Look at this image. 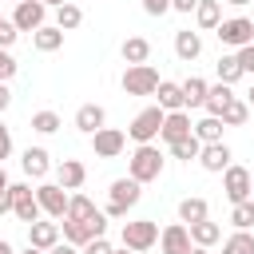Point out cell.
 <instances>
[{"mask_svg":"<svg viewBox=\"0 0 254 254\" xmlns=\"http://www.w3.org/2000/svg\"><path fill=\"white\" fill-rule=\"evenodd\" d=\"M163 167H167V159H163V151L155 143H139L131 151V159H127V175L139 179V183H155L163 175Z\"/></svg>","mask_w":254,"mask_h":254,"instance_id":"6da1fadb","label":"cell"},{"mask_svg":"<svg viewBox=\"0 0 254 254\" xmlns=\"http://www.w3.org/2000/svg\"><path fill=\"white\" fill-rule=\"evenodd\" d=\"M139 198H143V183H139V179H131V175H127V179H115L111 190H107L103 214H107V218H127V210H131Z\"/></svg>","mask_w":254,"mask_h":254,"instance_id":"7a4b0ae2","label":"cell"},{"mask_svg":"<svg viewBox=\"0 0 254 254\" xmlns=\"http://www.w3.org/2000/svg\"><path fill=\"white\" fill-rule=\"evenodd\" d=\"M119 238H123L127 250L143 254V250H151V246L159 242V222H155V218H131V222H123Z\"/></svg>","mask_w":254,"mask_h":254,"instance_id":"3957f363","label":"cell"},{"mask_svg":"<svg viewBox=\"0 0 254 254\" xmlns=\"http://www.w3.org/2000/svg\"><path fill=\"white\" fill-rule=\"evenodd\" d=\"M163 119H167V111L155 103V107H143L135 119H131V127H127V135L135 139V143H155L159 139V131H163Z\"/></svg>","mask_w":254,"mask_h":254,"instance_id":"277c9868","label":"cell"},{"mask_svg":"<svg viewBox=\"0 0 254 254\" xmlns=\"http://www.w3.org/2000/svg\"><path fill=\"white\" fill-rule=\"evenodd\" d=\"M214 36H218V44L222 48H246V44H254V20H246V16H230V20H222L218 28H214Z\"/></svg>","mask_w":254,"mask_h":254,"instance_id":"5b68a950","label":"cell"},{"mask_svg":"<svg viewBox=\"0 0 254 254\" xmlns=\"http://www.w3.org/2000/svg\"><path fill=\"white\" fill-rule=\"evenodd\" d=\"M123 91L127 95H155V87H159V71L151 67V64H127V71H123Z\"/></svg>","mask_w":254,"mask_h":254,"instance_id":"8992f818","label":"cell"},{"mask_svg":"<svg viewBox=\"0 0 254 254\" xmlns=\"http://www.w3.org/2000/svg\"><path fill=\"white\" fill-rule=\"evenodd\" d=\"M91 139V151H95V159H119L123 155V147H127V135L119 131V127H99L95 135H87Z\"/></svg>","mask_w":254,"mask_h":254,"instance_id":"52a82bcc","label":"cell"},{"mask_svg":"<svg viewBox=\"0 0 254 254\" xmlns=\"http://www.w3.org/2000/svg\"><path fill=\"white\" fill-rule=\"evenodd\" d=\"M222 190H226L230 206H234V202H246V198H250V190H254V179H250V171L230 163V167L222 171Z\"/></svg>","mask_w":254,"mask_h":254,"instance_id":"ba28073f","label":"cell"},{"mask_svg":"<svg viewBox=\"0 0 254 254\" xmlns=\"http://www.w3.org/2000/svg\"><path fill=\"white\" fill-rule=\"evenodd\" d=\"M36 198H40V210L60 222V218L67 214V198H71V194H67L60 183H40V187H36Z\"/></svg>","mask_w":254,"mask_h":254,"instance_id":"9c48e42d","label":"cell"},{"mask_svg":"<svg viewBox=\"0 0 254 254\" xmlns=\"http://www.w3.org/2000/svg\"><path fill=\"white\" fill-rule=\"evenodd\" d=\"M12 214L20 218V222H36L44 210H40V198H36V190L28 187V183H12Z\"/></svg>","mask_w":254,"mask_h":254,"instance_id":"30bf717a","label":"cell"},{"mask_svg":"<svg viewBox=\"0 0 254 254\" xmlns=\"http://www.w3.org/2000/svg\"><path fill=\"white\" fill-rule=\"evenodd\" d=\"M159 250L163 254H190L194 242H190V226L187 222H171L159 230Z\"/></svg>","mask_w":254,"mask_h":254,"instance_id":"8fae6325","label":"cell"},{"mask_svg":"<svg viewBox=\"0 0 254 254\" xmlns=\"http://www.w3.org/2000/svg\"><path fill=\"white\" fill-rule=\"evenodd\" d=\"M44 20H48V4L44 0H20L16 12H12V24L20 32H36V28H44Z\"/></svg>","mask_w":254,"mask_h":254,"instance_id":"7c38bea8","label":"cell"},{"mask_svg":"<svg viewBox=\"0 0 254 254\" xmlns=\"http://www.w3.org/2000/svg\"><path fill=\"white\" fill-rule=\"evenodd\" d=\"M198 163H202V171H210V175H222L226 167H230V147L218 139V143H202V151H198Z\"/></svg>","mask_w":254,"mask_h":254,"instance_id":"4fadbf2b","label":"cell"},{"mask_svg":"<svg viewBox=\"0 0 254 254\" xmlns=\"http://www.w3.org/2000/svg\"><path fill=\"white\" fill-rule=\"evenodd\" d=\"M190 131H194V123H190V111H167L159 139H163V143H175V139H187Z\"/></svg>","mask_w":254,"mask_h":254,"instance_id":"5bb4252c","label":"cell"},{"mask_svg":"<svg viewBox=\"0 0 254 254\" xmlns=\"http://www.w3.org/2000/svg\"><path fill=\"white\" fill-rule=\"evenodd\" d=\"M56 183H60L64 190H79V187L87 183V167H83L79 159H64V163L56 167Z\"/></svg>","mask_w":254,"mask_h":254,"instance_id":"9a60e30c","label":"cell"},{"mask_svg":"<svg viewBox=\"0 0 254 254\" xmlns=\"http://www.w3.org/2000/svg\"><path fill=\"white\" fill-rule=\"evenodd\" d=\"M60 234H64V242H71V246H87L91 238H95V230H91V222H83V218H60Z\"/></svg>","mask_w":254,"mask_h":254,"instance_id":"2e32d148","label":"cell"},{"mask_svg":"<svg viewBox=\"0 0 254 254\" xmlns=\"http://www.w3.org/2000/svg\"><path fill=\"white\" fill-rule=\"evenodd\" d=\"M28 242L40 246V250H52V246L60 242V222H56V218H52V222H44V218L28 222Z\"/></svg>","mask_w":254,"mask_h":254,"instance_id":"e0dca14e","label":"cell"},{"mask_svg":"<svg viewBox=\"0 0 254 254\" xmlns=\"http://www.w3.org/2000/svg\"><path fill=\"white\" fill-rule=\"evenodd\" d=\"M20 167H24L28 179H44V175L52 171V155H48L44 147H28V151L20 155Z\"/></svg>","mask_w":254,"mask_h":254,"instance_id":"ac0fdd59","label":"cell"},{"mask_svg":"<svg viewBox=\"0 0 254 254\" xmlns=\"http://www.w3.org/2000/svg\"><path fill=\"white\" fill-rule=\"evenodd\" d=\"M175 56H179L183 64L198 60V56H202V36H198V32H190V28L175 32Z\"/></svg>","mask_w":254,"mask_h":254,"instance_id":"d6986e66","label":"cell"},{"mask_svg":"<svg viewBox=\"0 0 254 254\" xmlns=\"http://www.w3.org/2000/svg\"><path fill=\"white\" fill-rule=\"evenodd\" d=\"M155 95H159V107H163V111H187V95H183V83L159 79Z\"/></svg>","mask_w":254,"mask_h":254,"instance_id":"ffe728a7","label":"cell"},{"mask_svg":"<svg viewBox=\"0 0 254 254\" xmlns=\"http://www.w3.org/2000/svg\"><path fill=\"white\" fill-rule=\"evenodd\" d=\"M75 127H79L83 135H95L99 127H107V111H103L99 103H83V107L75 111Z\"/></svg>","mask_w":254,"mask_h":254,"instance_id":"44dd1931","label":"cell"},{"mask_svg":"<svg viewBox=\"0 0 254 254\" xmlns=\"http://www.w3.org/2000/svg\"><path fill=\"white\" fill-rule=\"evenodd\" d=\"M64 36H67L64 28L44 24V28H36V32H32V48H36V52H60V48H64Z\"/></svg>","mask_w":254,"mask_h":254,"instance_id":"7402d4cb","label":"cell"},{"mask_svg":"<svg viewBox=\"0 0 254 254\" xmlns=\"http://www.w3.org/2000/svg\"><path fill=\"white\" fill-rule=\"evenodd\" d=\"M119 56H123V64H147L151 60V40L147 36H127Z\"/></svg>","mask_w":254,"mask_h":254,"instance_id":"603a6c76","label":"cell"},{"mask_svg":"<svg viewBox=\"0 0 254 254\" xmlns=\"http://www.w3.org/2000/svg\"><path fill=\"white\" fill-rule=\"evenodd\" d=\"M194 20H198V28H202V32H214V28L222 24V0H198Z\"/></svg>","mask_w":254,"mask_h":254,"instance_id":"cb8c5ba5","label":"cell"},{"mask_svg":"<svg viewBox=\"0 0 254 254\" xmlns=\"http://www.w3.org/2000/svg\"><path fill=\"white\" fill-rule=\"evenodd\" d=\"M230 99H234L230 83H210V91H206V103H202V111H206V115H222Z\"/></svg>","mask_w":254,"mask_h":254,"instance_id":"d4e9b609","label":"cell"},{"mask_svg":"<svg viewBox=\"0 0 254 254\" xmlns=\"http://www.w3.org/2000/svg\"><path fill=\"white\" fill-rule=\"evenodd\" d=\"M167 151H171V159H179V163H190V159H198V151H202V139L190 131L187 139H175V143H167Z\"/></svg>","mask_w":254,"mask_h":254,"instance_id":"484cf974","label":"cell"},{"mask_svg":"<svg viewBox=\"0 0 254 254\" xmlns=\"http://www.w3.org/2000/svg\"><path fill=\"white\" fill-rule=\"evenodd\" d=\"M202 218H210V206H206V198H198V194H190V198H183L179 202V222H202Z\"/></svg>","mask_w":254,"mask_h":254,"instance_id":"4316f807","label":"cell"},{"mask_svg":"<svg viewBox=\"0 0 254 254\" xmlns=\"http://www.w3.org/2000/svg\"><path fill=\"white\" fill-rule=\"evenodd\" d=\"M218 238H222V226H218V222H210V218L190 222V242H194V246H214Z\"/></svg>","mask_w":254,"mask_h":254,"instance_id":"83f0119b","label":"cell"},{"mask_svg":"<svg viewBox=\"0 0 254 254\" xmlns=\"http://www.w3.org/2000/svg\"><path fill=\"white\" fill-rule=\"evenodd\" d=\"M79 24H83V8H79V4H71V0H67V4H60V8H56V28L75 32Z\"/></svg>","mask_w":254,"mask_h":254,"instance_id":"f1b7e54d","label":"cell"},{"mask_svg":"<svg viewBox=\"0 0 254 254\" xmlns=\"http://www.w3.org/2000/svg\"><path fill=\"white\" fill-rule=\"evenodd\" d=\"M214 67H218V83H230V87L246 75V71H242V64H238V52H234V56H222Z\"/></svg>","mask_w":254,"mask_h":254,"instance_id":"f546056e","label":"cell"},{"mask_svg":"<svg viewBox=\"0 0 254 254\" xmlns=\"http://www.w3.org/2000/svg\"><path fill=\"white\" fill-rule=\"evenodd\" d=\"M206 91H210V83H206L202 75H190V79L183 83V95H187V107H202V103H206Z\"/></svg>","mask_w":254,"mask_h":254,"instance_id":"4dcf8cb0","label":"cell"},{"mask_svg":"<svg viewBox=\"0 0 254 254\" xmlns=\"http://www.w3.org/2000/svg\"><path fill=\"white\" fill-rule=\"evenodd\" d=\"M218 119H222V123H226V127H242V123H246V119H250V103H246V99H238V95H234V99H230V103H226V111H222V115H218Z\"/></svg>","mask_w":254,"mask_h":254,"instance_id":"1f68e13d","label":"cell"},{"mask_svg":"<svg viewBox=\"0 0 254 254\" xmlns=\"http://www.w3.org/2000/svg\"><path fill=\"white\" fill-rule=\"evenodd\" d=\"M222 127H226V123H222L218 115H202V119L194 123V135H198L202 143H218V139H222Z\"/></svg>","mask_w":254,"mask_h":254,"instance_id":"d6a6232c","label":"cell"},{"mask_svg":"<svg viewBox=\"0 0 254 254\" xmlns=\"http://www.w3.org/2000/svg\"><path fill=\"white\" fill-rule=\"evenodd\" d=\"M230 226H234V230H250V226H254V198L230 206Z\"/></svg>","mask_w":254,"mask_h":254,"instance_id":"836d02e7","label":"cell"},{"mask_svg":"<svg viewBox=\"0 0 254 254\" xmlns=\"http://www.w3.org/2000/svg\"><path fill=\"white\" fill-rule=\"evenodd\" d=\"M222 254H254V234L250 230H234L222 242Z\"/></svg>","mask_w":254,"mask_h":254,"instance_id":"e575fe53","label":"cell"},{"mask_svg":"<svg viewBox=\"0 0 254 254\" xmlns=\"http://www.w3.org/2000/svg\"><path fill=\"white\" fill-rule=\"evenodd\" d=\"M91 214H99V206H95L87 194H71V198H67V218H83V222H87Z\"/></svg>","mask_w":254,"mask_h":254,"instance_id":"d590c367","label":"cell"},{"mask_svg":"<svg viewBox=\"0 0 254 254\" xmlns=\"http://www.w3.org/2000/svg\"><path fill=\"white\" fill-rule=\"evenodd\" d=\"M32 131L36 135H56L60 131V115L56 111H36L32 115Z\"/></svg>","mask_w":254,"mask_h":254,"instance_id":"8d00e7d4","label":"cell"},{"mask_svg":"<svg viewBox=\"0 0 254 254\" xmlns=\"http://www.w3.org/2000/svg\"><path fill=\"white\" fill-rule=\"evenodd\" d=\"M16 67H20V64L12 60V52H8V48H0V83H8V79L16 75Z\"/></svg>","mask_w":254,"mask_h":254,"instance_id":"74e56055","label":"cell"},{"mask_svg":"<svg viewBox=\"0 0 254 254\" xmlns=\"http://www.w3.org/2000/svg\"><path fill=\"white\" fill-rule=\"evenodd\" d=\"M16 40H20V28L12 20H0V48H12Z\"/></svg>","mask_w":254,"mask_h":254,"instance_id":"f35d334b","label":"cell"},{"mask_svg":"<svg viewBox=\"0 0 254 254\" xmlns=\"http://www.w3.org/2000/svg\"><path fill=\"white\" fill-rule=\"evenodd\" d=\"M83 254H115V246H111L107 238H91V242L83 246Z\"/></svg>","mask_w":254,"mask_h":254,"instance_id":"ab89813d","label":"cell"},{"mask_svg":"<svg viewBox=\"0 0 254 254\" xmlns=\"http://www.w3.org/2000/svg\"><path fill=\"white\" fill-rule=\"evenodd\" d=\"M238 64H242V71H246V75H254V44L238 48Z\"/></svg>","mask_w":254,"mask_h":254,"instance_id":"60d3db41","label":"cell"},{"mask_svg":"<svg viewBox=\"0 0 254 254\" xmlns=\"http://www.w3.org/2000/svg\"><path fill=\"white\" fill-rule=\"evenodd\" d=\"M143 12L147 16H163V12H171V0H143Z\"/></svg>","mask_w":254,"mask_h":254,"instance_id":"b9f144b4","label":"cell"},{"mask_svg":"<svg viewBox=\"0 0 254 254\" xmlns=\"http://www.w3.org/2000/svg\"><path fill=\"white\" fill-rule=\"evenodd\" d=\"M8 155H12V131H8L4 123H0V163H4Z\"/></svg>","mask_w":254,"mask_h":254,"instance_id":"7bdbcfd3","label":"cell"},{"mask_svg":"<svg viewBox=\"0 0 254 254\" xmlns=\"http://www.w3.org/2000/svg\"><path fill=\"white\" fill-rule=\"evenodd\" d=\"M198 0H171V12H194Z\"/></svg>","mask_w":254,"mask_h":254,"instance_id":"ee69618b","label":"cell"},{"mask_svg":"<svg viewBox=\"0 0 254 254\" xmlns=\"http://www.w3.org/2000/svg\"><path fill=\"white\" fill-rule=\"evenodd\" d=\"M0 214H12V187L0 190Z\"/></svg>","mask_w":254,"mask_h":254,"instance_id":"f6af8a7d","label":"cell"},{"mask_svg":"<svg viewBox=\"0 0 254 254\" xmlns=\"http://www.w3.org/2000/svg\"><path fill=\"white\" fill-rule=\"evenodd\" d=\"M12 107V91H8V83H0V115Z\"/></svg>","mask_w":254,"mask_h":254,"instance_id":"bcb514c9","label":"cell"},{"mask_svg":"<svg viewBox=\"0 0 254 254\" xmlns=\"http://www.w3.org/2000/svg\"><path fill=\"white\" fill-rule=\"evenodd\" d=\"M48 254H79V246H71V242H56Z\"/></svg>","mask_w":254,"mask_h":254,"instance_id":"7dc6e473","label":"cell"},{"mask_svg":"<svg viewBox=\"0 0 254 254\" xmlns=\"http://www.w3.org/2000/svg\"><path fill=\"white\" fill-rule=\"evenodd\" d=\"M12 183H8V171H4V163H0V190H8Z\"/></svg>","mask_w":254,"mask_h":254,"instance_id":"c3c4849f","label":"cell"},{"mask_svg":"<svg viewBox=\"0 0 254 254\" xmlns=\"http://www.w3.org/2000/svg\"><path fill=\"white\" fill-rule=\"evenodd\" d=\"M20 254H48V250H40V246H32V242H28V246H24Z\"/></svg>","mask_w":254,"mask_h":254,"instance_id":"681fc988","label":"cell"},{"mask_svg":"<svg viewBox=\"0 0 254 254\" xmlns=\"http://www.w3.org/2000/svg\"><path fill=\"white\" fill-rule=\"evenodd\" d=\"M222 4H230V8H246L250 0H222Z\"/></svg>","mask_w":254,"mask_h":254,"instance_id":"f907efd6","label":"cell"},{"mask_svg":"<svg viewBox=\"0 0 254 254\" xmlns=\"http://www.w3.org/2000/svg\"><path fill=\"white\" fill-rule=\"evenodd\" d=\"M0 254H16V250H12V242H4V238H0Z\"/></svg>","mask_w":254,"mask_h":254,"instance_id":"816d5d0a","label":"cell"},{"mask_svg":"<svg viewBox=\"0 0 254 254\" xmlns=\"http://www.w3.org/2000/svg\"><path fill=\"white\" fill-rule=\"evenodd\" d=\"M190 254H210V246H194V250H190Z\"/></svg>","mask_w":254,"mask_h":254,"instance_id":"f5cc1de1","label":"cell"},{"mask_svg":"<svg viewBox=\"0 0 254 254\" xmlns=\"http://www.w3.org/2000/svg\"><path fill=\"white\" fill-rule=\"evenodd\" d=\"M44 4H48V8H60V4H67V0H44Z\"/></svg>","mask_w":254,"mask_h":254,"instance_id":"db71d44e","label":"cell"},{"mask_svg":"<svg viewBox=\"0 0 254 254\" xmlns=\"http://www.w3.org/2000/svg\"><path fill=\"white\" fill-rule=\"evenodd\" d=\"M246 103H250V107H254V87H250V91H246Z\"/></svg>","mask_w":254,"mask_h":254,"instance_id":"11a10c76","label":"cell"},{"mask_svg":"<svg viewBox=\"0 0 254 254\" xmlns=\"http://www.w3.org/2000/svg\"><path fill=\"white\" fill-rule=\"evenodd\" d=\"M115 254H135V250H127V246H123V250H115Z\"/></svg>","mask_w":254,"mask_h":254,"instance_id":"9f6ffc18","label":"cell"},{"mask_svg":"<svg viewBox=\"0 0 254 254\" xmlns=\"http://www.w3.org/2000/svg\"><path fill=\"white\" fill-rule=\"evenodd\" d=\"M8 4H20V0H8Z\"/></svg>","mask_w":254,"mask_h":254,"instance_id":"6f0895ef","label":"cell"},{"mask_svg":"<svg viewBox=\"0 0 254 254\" xmlns=\"http://www.w3.org/2000/svg\"><path fill=\"white\" fill-rule=\"evenodd\" d=\"M250 198H254V190H250Z\"/></svg>","mask_w":254,"mask_h":254,"instance_id":"680465c9","label":"cell"},{"mask_svg":"<svg viewBox=\"0 0 254 254\" xmlns=\"http://www.w3.org/2000/svg\"><path fill=\"white\" fill-rule=\"evenodd\" d=\"M0 20H4V16H0Z\"/></svg>","mask_w":254,"mask_h":254,"instance_id":"91938a15","label":"cell"}]
</instances>
